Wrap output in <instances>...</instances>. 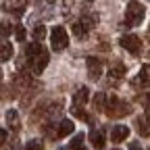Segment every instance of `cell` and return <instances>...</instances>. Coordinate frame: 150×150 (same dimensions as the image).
<instances>
[{
    "mask_svg": "<svg viewBox=\"0 0 150 150\" xmlns=\"http://www.w3.org/2000/svg\"><path fill=\"white\" fill-rule=\"evenodd\" d=\"M146 17V6L140 4L138 0H131L127 2V8H125V23H121V27H134V25H140Z\"/></svg>",
    "mask_w": 150,
    "mask_h": 150,
    "instance_id": "obj_1",
    "label": "cell"
},
{
    "mask_svg": "<svg viewBox=\"0 0 150 150\" xmlns=\"http://www.w3.org/2000/svg\"><path fill=\"white\" fill-rule=\"evenodd\" d=\"M104 112L112 119H119V117H125L131 112V104L125 102V100H119L117 96H110L106 98V104H104Z\"/></svg>",
    "mask_w": 150,
    "mask_h": 150,
    "instance_id": "obj_2",
    "label": "cell"
},
{
    "mask_svg": "<svg viewBox=\"0 0 150 150\" xmlns=\"http://www.w3.org/2000/svg\"><path fill=\"white\" fill-rule=\"evenodd\" d=\"M50 40H52V48L59 52V50H65L69 46V35L65 31V27L61 25H54L52 31H50Z\"/></svg>",
    "mask_w": 150,
    "mask_h": 150,
    "instance_id": "obj_3",
    "label": "cell"
},
{
    "mask_svg": "<svg viewBox=\"0 0 150 150\" xmlns=\"http://www.w3.org/2000/svg\"><path fill=\"white\" fill-rule=\"evenodd\" d=\"M119 44H121L127 52H131V54H140V52H142V40H140V35L125 33V35L119 38Z\"/></svg>",
    "mask_w": 150,
    "mask_h": 150,
    "instance_id": "obj_4",
    "label": "cell"
},
{
    "mask_svg": "<svg viewBox=\"0 0 150 150\" xmlns=\"http://www.w3.org/2000/svg\"><path fill=\"white\" fill-rule=\"evenodd\" d=\"M29 67H31V71L33 73H38L40 75L44 69H46V65H48V61H50V54L46 52V50H42V52H38V54H33V56H29Z\"/></svg>",
    "mask_w": 150,
    "mask_h": 150,
    "instance_id": "obj_5",
    "label": "cell"
},
{
    "mask_svg": "<svg viewBox=\"0 0 150 150\" xmlns=\"http://www.w3.org/2000/svg\"><path fill=\"white\" fill-rule=\"evenodd\" d=\"M86 65H88V75H90V79H92V81L100 79L102 69H104V63H102L100 59H96V56H90V59L86 61Z\"/></svg>",
    "mask_w": 150,
    "mask_h": 150,
    "instance_id": "obj_6",
    "label": "cell"
},
{
    "mask_svg": "<svg viewBox=\"0 0 150 150\" xmlns=\"http://www.w3.org/2000/svg\"><path fill=\"white\" fill-rule=\"evenodd\" d=\"M2 11L4 13H13V15H23L25 2H23V0H4V2H2Z\"/></svg>",
    "mask_w": 150,
    "mask_h": 150,
    "instance_id": "obj_7",
    "label": "cell"
},
{
    "mask_svg": "<svg viewBox=\"0 0 150 150\" xmlns=\"http://www.w3.org/2000/svg\"><path fill=\"white\" fill-rule=\"evenodd\" d=\"M127 136H129V127L127 125H115L112 131H110V140L115 144H121L123 140H127Z\"/></svg>",
    "mask_w": 150,
    "mask_h": 150,
    "instance_id": "obj_8",
    "label": "cell"
},
{
    "mask_svg": "<svg viewBox=\"0 0 150 150\" xmlns=\"http://www.w3.org/2000/svg\"><path fill=\"white\" fill-rule=\"evenodd\" d=\"M6 125L13 129V131H19L21 129V121H19V112L15 108H8L6 110Z\"/></svg>",
    "mask_w": 150,
    "mask_h": 150,
    "instance_id": "obj_9",
    "label": "cell"
},
{
    "mask_svg": "<svg viewBox=\"0 0 150 150\" xmlns=\"http://www.w3.org/2000/svg\"><path fill=\"white\" fill-rule=\"evenodd\" d=\"M73 129H75L73 121H71V119H63V121L59 123V129H56V138H65V136L73 134Z\"/></svg>",
    "mask_w": 150,
    "mask_h": 150,
    "instance_id": "obj_10",
    "label": "cell"
},
{
    "mask_svg": "<svg viewBox=\"0 0 150 150\" xmlns=\"http://www.w3.org/2000/svg\"><path fill=\"white\" fill-rule=\"evenodd\" d=\"M79 23L83 25V29L88 31V29H92V27H96V23H98V15L96 13H83L81 15V19H79Z\"/></svg>",
    "mask_w": 150,
    "mask_h": 150,
    "instance_id": "obj_11",
    "label": "cell"
},
{
    "mask_svg": "<svg viewBox=\"0 0 150 150\" xmlns=\"http://www.w3.org/2000/svg\"><path fill=\"white\" fill-rule=\"evenodd\" d=\"M88 96H90V90L83 86V88H79L77 92L73 94V104L75 106H83L86 102H88Z\"/></svg>",
    "mask_w": 150,
    "mask_h": 150,
    "instance_id": "obj_12",
    "label": "cell"
},
{
    "mask_svg": "<svg viewBox=\"0 0 150 150\" xmlns=\"http://www.w3.org/2000/svg\"><path fill=\"white\" fill-rule=\"evenodd\" d=\"M13 56V46L6 42V38H0V63L8 61Z\"/></svg>",
    "mask_w": 150,
    "mask_h": 150,
    "instance_id": "obj_13",
    "label": "cell"
},
{
    "mask_svg": "<svg viewBox=\"0 0 150 150\" xmlns=\"http://www.w3.org/2000/svg\"><path fill=\"white\" fill-rule=\"evenodd\" d=\"M148 73H150V67L144 65V67L140 69V75L134 79V86H136V88H146V86H148Z\"/></svg>",
    "mask_w": 150,
    "mask_h": 150,
    "instance_id": "obj_14",
    "label": "cell"
},
{
    "mask_svg": "<svg viewBox=\"0 0 150 150\" xmlns=\"http://www.w3.org/2000/svg\"><path fill=\"white\" fill-rule=\"evenodd\" d=\"M90 142H92V146L94 148H104V136L100 134V131H96V129H94V131H90Z\"/></svg>",
    "mask_w": 150,
    "mask_h": 150,
    "instance_id": "obj_15",
    "label": "cell"
},
{
    "mask_svg": "<svg viewBox=\"0 0 150 150\" xmlns=\"http://www.w3.org/2000/svg\"><path fill=\"white\" fill-rule=\"evenodd\" d=\"M125 73H127V67H125L123 63H115V67H112V69L108 71V75H110L112 79H121Z\"/></svg>",
    "mask_w": 150,
    "mask_h": 150,
    "instance_id": "obj_16",
    "label": "cell"
},
{
    "mask_svg": "<svg viewBox=\"0 0 150 150\" xmlns=\"http://www.w3.org/2000/svg\"><path fill=\"white\" fill-rule=\"evenodd\" d=\"M136 127H138V131H140L144 138H148L150 129H148V119H146V117H144V119H138V121H136Z\"/></svg>",
    "mask_w": 150,
    "mask_h": 150,
    "instance_id": "obj_17",
    "label": "cell"
},
{
    "mask_svg": "<svg viewBox=\"0 0 150 150\" xmlns=\"http://www.w3.org/2000/svg\"><path fill=\"white\" fill-rule=\"evenodd\" d=\"M44 38H46V27H44L42 23L35 25V27H33V40H35V42H42Z\"/></svg>",
    "mask_w": 150,
    "mask_h": 150,
    "instance_id": "obj_18",
    "label": "cell"
},
{
    "mask_svg": "<svg viewBox=\"0 0 150 150\" xmlns=\"http://www.w3.org/2000/svg\"><path fill=\"white\" fill-rule=\"evenodd\" d=\"M86 33H88V31L83 29V25H81L79 21H75V23H73V35H77L79 40H83V38H86Z\"/></svg>",
    "mask_w": 150,
    "mask_h": 150,
    "instance_id": "obj_19",
    "label": "cell"
},
{
    "mask_svg": "<svg viewBox=\"0 0 150 150\" xmlns=\"http://www.w3.org/2000/svg\"><path fill=\"white\" fill-rule=\"evenodd\" d=\"M94 108L96 110H104V94L98 92L96 96H94Z\"/></svg>",
    "mask_w": 150,
    "mask_h": 150,
    "instance_id": "obj_20",
    "label": "cell"
},
{
    "mask_svg": "<svg viewBox=\"0 0 150 150\" xmlns=\"http://www.w3.org/2000/svg\"><path fill=\"white\" fill-rule=\"evenodd\" d=\"M11 33H13V25L8 21H2V23H0V38H6Z\"/></svg>",
    "mask_w": 150,
    "mask_h": 150,
    "instance_id": "obj_21",
    "label": "cell"
},
{
    "mask_svg": "<svg viewBox=\"0 0 150 150\" xmlns=\"http://www.w3.org/2000/svg\"><path fill=\"white\" fill-rule=\"evenodd\" d=\"M13 31H15V38H17L19 42H23L25 38H27V31H25V27H23V25H17Z\"/></svg>",
    "mask_w": 150,
    "mask_h": 150,
    "instance_id": "obj_22",
    "label": "cell"
},
{
    "mask_svg": "<svg viewBox=\"0 0 150 150\" xmlns=\"http://www.w3.org/2000/svg\"><path fill=\"white\" fill-rule=\"evenodd\" d=\"M25 150H44V146H42L40 140H31V142L25 144Z\"/></svg>",
    "mask_w": 150,
    "mask_h": 150,
    "instance_id": "obj_23",
    "label": "cell"
},
{
    "mask_svg": "<svg viewBox=\"0 0 150 150\" xmlns=\"http://www.w3.org/2000/svg\"><path fill=\"white\" fill-rule=\"evenodd\" d=\"M81 142H83V134H77L73 138V142H71V148H75V146H81Z\"/></svg>",
    "mask_w": 150,
    "mask_h": 150,
    "instance_id": "obj_24",
    "label": "cell"
},
{
    "mask_svg": "<svg viewBox=\"0 0 150 150\" xmlns=\"http://www.w3.org/2000/svg\"><path fill=\"white\" fill-rule=\"evenodd\" d=\"M4 142H6V131H4V129H0V146H2Z\"/></svg>",
    "mask_w": 150,
    "mask_h": 150,
    "instance_id": "obj_25",
    "label": "cell"
},
{
    "mask_svg": "<svg viewBox=\"0 0 150 150\" xmlns=\"http://www.w3.org/2000/svg\"><path fill=\"white\" fill-rule=\"evenodd\" d=\"M129 150H142V148H140V144H136V142H134V144L129 146Z\"/></svg>",
    "mask_w": 150,
    "mask_h": 150,
    "instance_id": "obj_26",
    "label": "cell"
},
{
    "mask_svg": "<svg viewBox=\"0 0 150 150\" xmlns=\"http://www.w3.org/2000/svg\"><path fill=\"white\" fill-rule=\"evenodd\" d=\"M71 150H86L83 146H75V148H71Z\"/></svg>",
    "mask_w": 150,
    "mask_h": 150,
    "instance_id": "obj_27",
    "label": "cell"
},
{
    "mask_svg": "<svg viewBox=\"0 0 150 150\" xmlns=\"http://www.w3.org/2000/svg\"><path fill=\"white\" fill-rule=\"evenodd\" d=\"M59 150H67V148H59Z\"/></svg>",
    "mask_w": 150,
    "mask_h": 150,
    "instance_id": "obj_28",
    "label": "cell"
},
{
    "mask_svg": "<svg viewBox=\"0 0 150 150\" xmlns=\"http://www.w3.org/2000/svg\"><path fill=\"white\" fill-rule=\"evenodd\" d=\"M115 150H117V148H115Z\"/></svg>",
    "mask_w": 150,
    "mask_h": 150,
    "instance_id": "obj_29",
    "label": "cell"
}]
</instances>
